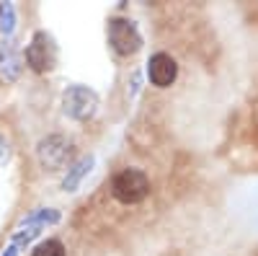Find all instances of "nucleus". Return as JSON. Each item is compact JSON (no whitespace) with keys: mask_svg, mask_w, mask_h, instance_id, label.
Instances as JSON below:
<instances>
[{"mask_svg":"<svg viewBox=\"0 0 258 256\" xmlns=\"http://www.w3.org/2000/svg\"><path fill=\"white\" fill-rule=\"evenodd\" d=\"M111 194L121 204H137L150 194V179L140 168H124L111 181Z\"/></svg>","mask_w":258,"mask_h":256,"instance_id":"f257e3e1","label":"nucleus"},{"mask_svg":"<svg viewBox=\"0 0 258 256\" xmlns=\"http://www.w3.org/2000/svg\"><path fill=\"white\" fill-rule=\"evenodd\" d=\"M62 109L68 117L85 122L98 112V96H96V91L85 88V85H73V88H68L62 96Z\"/></svg>","mask_w":258,"mask_h":256,"instance_id":"f03ea898","label":"nucleus"},{"mask_svg":"<svg viewBox=\"0 0 258 256\" xmlns=\"http://www.w3.org/2000/svg\"><path fill=\"white\" fill-rule=\"evenodd\" d=\"M26 62L34 73H49L57 65V44L47 31H36L26 47Z\"/></svg>","mask_w":258,"mask_h":256,"instance_id":"7ed1b4c3","label":"nucleus"},{"mask_svg":"<svg viewBox=\"0 0 258 256\" xmlns=\"http://www.w3.org/2000/svg\"><path fill=\"white\" fill-rule=\"evenodd\" d=\"M109 41H111L114 52H119L124 57L135 55L142 47L140 29H137L135 21H129V18H111L109 21Z\"/></svg>","mask_w":258,"mask_h":256,"instance_id":"20e7f679","label":"nucleus"},{"mask_svg":"<svg viewBox=\"0 0 258 256\" xmlns=\"http://www.w3.org/2000/svg\"><path fill=\"white\" fill-rule=\"evenodd\" d=\"M36 156H39V163L44 166V168L57 171V168H62L64 163L70 161L73 145H70L68 137H62V135H49V137H44V140L39 142Z\"/></svg>","mask_w":258,"mask_h":256,"instance_id":"39448f33","label":"nucleus"},{"mask_svg":"<svg viewBox=\"0 0 258 256\" xmlns=\"http://www.w3.org/2000/svg\"><path fill=\"white\" fill-rule=\"evenodd\" d=\"M147 75H150V83L153 85H158V88H168V85H173V80L178 75V65H176V60L170 55L158 52L147 62Z\"/></svg>","mask_w":258,"mask_h":256,"instance_id":"423d86ee","label":"nucleus"},{"mask_svg":"<svg viewBox=\"0 0 258 256\" xmlns=\"http://www.w3.org/2000/svg\"><path fill=\"white\" fill-rule=\"evenodd\" d=\"M21 73V60L13 49V44H6L0 49V80H16Z\"/></svg>","mask_w":258,"mask_h":256,"instance_id":"0eeeda50","label":"nucleus"},{"mask_svg":"<svg viewBox=\"0 0 258 256\" xmlns=\"http://www.w3.org/2000/svg\"><path fill=\"white\" fill-rule=\"evenodd\" d=\"M91 166H93V156L80 158V161L68 171V176H64V181H62V189H64V191H75V189H78V184H80V179L91 171Z\"/></svg>","mask_w":258,"mask_h":256,"instance_id":"6e6552de","label":"nucleus"},{"mask_svg":"<svg viewBox=\"0 0 258 256\" xmlns=\"http://www.w3.org/2000/svg\"><path fill=\"white\" fill-rule=\"evenodd\" d=\"M31 256H64V246L57 238H47L31 251Z\"/></svg>","mask_w":258,"mask_h":256,"instance_id":"1a4fd4ad","label":"nucleus"},{"mask_svg":"<svg viewBox=\"0 0 258 256\" xmlns=\"http://www.w3.org/2000/svg\"><path fill=\"white\" fill-rule=\"evenodd\" d=\"M0 29H3V34H11L13 31V8L11 6H0Z\"/></svg>","mask_w":258,"mask_h":256,"instance_id":"9d476101","label":"nucleus"},{"mask_svg":"<svg viewBox=\"0 0 258 256\" xmlns=\"http://www.w3.org/2000/svg\"><path fill=\"white\" fill-rule=\"evenodd\" d=\"M8 161H11V145L3 135H0V166H6Z\"/></svg>","mask_w":258,"mask_h":256,"instance_id":"9b49d317","label":"nucleus"}]
</instances>
